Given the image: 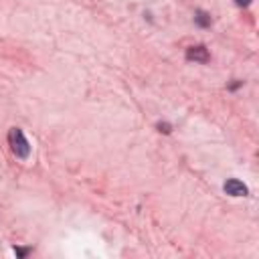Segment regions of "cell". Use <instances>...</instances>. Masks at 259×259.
<instances>
[{"label": "cell", "mask_w": 259, "mask_h": 259, "mask_svg": "<svg viewBox=\"0 0 259 259\" xmlns=\"http://www.w3.org/2000/svg\"><path fill=\"white\" fill-rule=\"evenodd\" d=\"M8 140H10V146H12V152L16 154V158L26 160L28 154H30V144H28V140L24 138L22 130H20V127H12L10 134H8Z\"/></svg>", "instance_id": "6da1fadb"}, {"label": "cell", "mask_w": 259, "mask_h": 259, "mask_svg": "<svg viewBox=\"0 0 259 259\" xmlns=\"http://www.w3.org/2000/svg\"><path fill=\"white\" fill-rule=\"evenodd\" d=\"M225 192L231 194V196H247V194H249V188H247L241 180L231 178V180L225 182Z\"/></svg>", "instance_id": "7a4b0ae2"}, {"label": "cell", "mask_w": 259, "mask_h": 259, "mask_svg": "<svg viewBox=\"0 0 259 259\" xmlns=\"http://www.w3.org/2000/svg\"><path fill=\"white\" fill-rule=\"evenodd\" d=\"M186 59L188 61H194V63H206L210 57H208V51L202 45H196V47H190L186 51Z\"/></svg>", "instance_id": "3957f363"}, {"label": "cell", "mask_w": 259, "mask_h": 259, "mask_svg": "<svg viewBox=\"0 0 259 259\" xmlns=\"http://www.w3.org/2000/svg\"><path fill=\"white\" fill-rule=\"evenodd\" d=\"M194 18H196V22H198L200 26H208V24H210V16H208L206 12H202V10H198Z\"/></svg>", "instance_id": "277c9868"}, {"label": "cell", "mask_w": 259, "mask_h": 259, "mask_svg": "<svg viewBox=\"0 0 259 259\" xmlns=\"http://www.w3.org/2000/svg\"><path fill=\"white\" fill-rule=\"evenodd\" d=\"M158 127H160V132H166V134L170 132V125L168 123H158Z\"/></svg>", "instance_id": "5b68a950"}, {"label": "cell", "mask_w": 259, "mask_h": 259, "mask_svg": "<svg viewBox=\"0 0 259 259\" xmlns=\"http://www.w3.org/2000/svg\"><path fill=\"white\" fill-rule=\"evenodd\" d=\"M237 2V6H249L251 4V0H235Z\"/></svg>", "instance_id": "8992f818"}, {"label": "cell", "mask_w": 259, "mask_h": 259, "mask_svg": "<svg viewBox=\"0 0 259 259\" xmlns=\"http://www.w3.org/2000/svg\"><path fill=\"white\" fill-rule=\"evenodd\" d=\"M14 251H16V253H18V255H20V257H22V255H26V253H28V251H26V249H14Z\"/></svg>", "instance_id": "52a82bcc"}]
</instances>
